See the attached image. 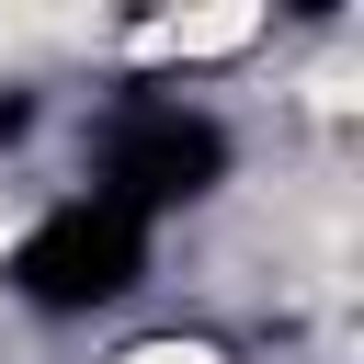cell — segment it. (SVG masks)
Here are the masks:
<instances>
[{
	"instance_id": "1",
	"label": "cell",
	"mask_w": 364,
	"mask_h": 364,
	"mask_svg": "<svg viewBox=\"0 0 364 364\" xmlns=\"http://www.w3.org/2000/svg\"><path fill=\"white\" fill-rule=\"evenodd\" d=\"M262 46H273V11H148V23H125L136 68H228Z\"/></svg>"
},
{
	"instance_id": "2",
	"label": "cell",
	"mask_w": 364,
	"mask_h": 364,
	"mask_svg": "<svg viewBox=\"0 0 364 364\" xmlns=\"http://www.w3.org/2000/svg\"><path fill=\"white\" fill-rule=\"evenodd\" d=\"M114 364H228V341H205V330H148V341H125Z\"/></svg>"
}]
</instances>
